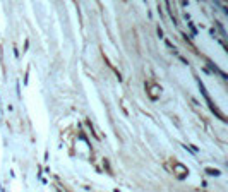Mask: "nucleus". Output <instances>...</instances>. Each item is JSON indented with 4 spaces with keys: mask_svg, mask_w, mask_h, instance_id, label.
I'll list each match as a JSON object with an SVG mask.
<instances>
[{
    "mask_svg": "<svg viewBox=\"0 0 228 192\" xmlns=\"http://www.w3.org/2000/svg\"><path fill=\"white\" fill-rule=\"evenodd\" d=\"M173 173L177 175L178 180H182L189 175V170H187V166H184L182 163H175V165H173Z\"/></svg>",
    "mask_w": 228,
    "mask_h": 192,
    "instance_id": "obj_2",
    "label": "nucleus"
},
{
    "mask_svg": "<svg viewBox=\"0 0 228 192\" xmlns=\"http://www.w3.org/2000/svg\"><path fill=\"white\" fill-rule=\"evenodd\" d=\"M206 172H207V173H211V175H219V170H211V168H206Z\"/></svg>",
    "mask_w": 228,
    "mask_h": 192,
    "instance_id": "obj_3",
    "label": "nucleus"
},
{
    "mask_svg": "<svg viewBox=\"0 0 228 192\" xmlns=\"http://www.w3.org/2000/svg\"><path fill=\"white\" fill-rule=\"evenodd\" d=\"M146 91H148V94H149L151 100H158L159 94H161V87H159V84L146 83Z\"/></svg>",
    "mask_w": 228,
    "mask_h": 192,
    "instance_id": "obj_1",
    "label": "nucleus"
},
{
    "mask_svg": "<svg viewBox=\"0 0 228 192\" xmlns=\"http://www.w3.org/2000/svg\"><path fill=\"white\" fill-rule=\"evenodd\" d=\"M158 36H159V38L163 36V29H161V28H158Z\"/></svg>",
    "mask_w": 228,
    "mask_h": 192,
    "instance_id": "obj_4",
    "label": "nucleus"
}]
</instances>
